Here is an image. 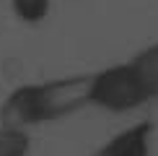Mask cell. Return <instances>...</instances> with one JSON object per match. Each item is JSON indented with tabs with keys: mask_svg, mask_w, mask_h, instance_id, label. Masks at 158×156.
<instances>
[{
	"mask_svg": "<svg viewBox=\"0 0 158 156\" xmlns=\"http://www.w3.org/2000/svg\"><path fill=\"white\" fill-rule=\"evenodd\" d=\"M83 107H91V73L62 76L13 89L0 109V122L29 130L31 125L65 120Z\"/></svg>",
	"mask_w": 158,
	"mask_h": 156,
	"instance_id": "6da1fadb",
	"label": "cell"
},
{
	"mask_svg": "<svg viewBox=\"0 0 158 156\" xmlns=\"http://www.w3.org/2000/svg\"><path fill=\"white\" fill-rule=\"evenodd\" d=\"M150 99L156 96L130 60L91 73V107L111 115H127L145 107Z\"/></svg>",
	"mask_w": 158,
	"mask_h": 156,
	"instance_id": "7a4b0ae2",
	"label": "cell"
},
{
	"mask_svg": "<svg viewBox=\"0 0 158 156\" xmlns=\"http://www.w3.org/2000/svg\"><path fill=\"white\" fill-rule=\"evenodd\" d=\"M150 141H153V122L143 120L114 133L98 148V156H150Z\"/></svg>",
	"mask_w": 158,
	"mask_h": 156,
	"instance_id": "3957f363",
	"label": "cell"
},
{
	"mask_svg": "<svg viewBox=\"0 0 158 156\" xmlns=\"http://www.w3.org/2000/svg\"><path fill=\"white\" fill-rule=\"evenodd\" d=\"M31 138L29 130L0 122V156H29Z\"/></svg>",
	"mask_w": 158,
	"mask_h": 156,
	"instance_id": "277c9868",
	"label": "cell"
},
{
	"mask_svg": "<svg viewBox=\"0 0 158 156\" xmlns=\"http://www.w3.org/2000/svg\"><path fill=\"white\" fill-rule=\"evenodd\" d=\"M130 63L137 68V73H140V76H143V81L148 83L150 94L158 96V42L148 44L145 50H140Z\"/></svg>",
	"mask_w": 158,
	"mask_h": 156,
	"instance_id": "5b68a950",
	"label": "cell"
},
{
	"mask_svg": "<svg viewBox=\"0 0 158 156\" xmlns=\"http://www.w3.org/2000/svg\"><path fill=\"white\" fill-rule=\"evenodd\" d=\"M10 11L23 24H42L52 11V0H10Z\"/></svg>",
	"mask_w": 158,
	"mask_h": 156,
	"instance_id": "8992f818",
	"label": "cell"
},
{
	"mask_svg": "<svg viewBox=\"0 0 158 156\" xmlns=\"http://www.w3.org/2000/svg\"><path fill=\"white\" fill-rule=\"evenodd\" d=\"M91 156H98V151H94V154H91Z\"/></svg>",
	"mask_w": 158,
	"mask_h": 156,
	"instance_id": "52a82bcc",
	"label": "cell"
}]
</instances>
